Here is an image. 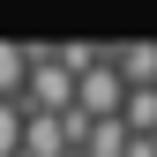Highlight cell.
Wrapping results in <instances>:
<instances>
[{"mask_svg":"<svg viewBox=\"0 0 157 157\" xmlns=\"http://www.w3.org/2000/svg\"><path fill=\"white\" fill-rule=\"evenodd\" d=\"M23 52H30V67H23V97L15 105L23 112H52V120L75 112V75L52 60V45H23Z\"/></svg>","mask_w":157,"mask_h":157,"instance_id":"6da1fadb","label":"cell"},{"mask_svg":"<svg viewBox=\"0 0 157 157\" xmlns=\"http://www.w3.org/2000/svg\"><path fill=\"white\" fill-rule=\"evenodd\" d=\"M112 75H120V90H157V45H142V37H127V45H105Z\"/></svg>","mask_w":157,"mask_h":157,"instance_id":"3957f363","label":"cell"},{"mask_svg":"<svg viewBox=\"0 0 157 157\" xmlns=\"http://www.w3.org/2000/svg\"><path fill=\"white\" fill-rule=\"evenodd\" d=\"M23 67H30V52L0 37V105H15V97H23Z\"/></svg>","mask_w":157,"mask_h":157,"instance_id":"5b68a950","label":"cell"},{"mask_svg":"<svg viewBox=\"0 0 157 157\" xmlns=\"http://www.w3.org/2000/svg\"><path fill=\"white\" fill-rule=\"evenodd\" d=\"M120 105H127V90H120V75H112V60H97L75 75V112L82 120H120Z\"/></svg>","mask_w":157,"mask_h":157,"instance_id":"7a4b0ae2","label":"cell"},{"mask_svg":"<svg viewBox=\"0 0 157 157\" xmlns=\"http://www.w3.org/2000/svg\"><path fill=\"white\" fill-rule=\"evenodd\" d=\"M15 142H23V105H0V157H15Z\"/></svg>","mask_w":157,"mask_h":157,"instance_id":"8992f818","label":"cell"},{"mask_svg":"<svg viewBox=\"0 0 157 157\" xmlns=\"http://www.w3.org/2000/svg\"><path fill=\"white\" fill-rule=\"evenodd\" d=\"M120 127H127V135H157V90H127Z\"/></svg>","mask_w":157,"mask_h":157,"instance_id":"277c9868","label":"cell"}]
</instances>
